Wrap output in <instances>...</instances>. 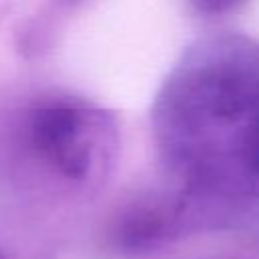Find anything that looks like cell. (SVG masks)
Segmentation results:
<instances>
[{"label":"cell","instance_id":"3957f363","mask_svg":"<svg viewBox=\"0 0 259 259\" xmlns=\"http://www.w3.org/2000/svg\"><path fill=\"white\" fill-rule=\"evenodd\" d=\"M186 196L148 194L138 198L121 210L115 223V241L130 255L154 251L176 237L186 221Z\"/></svg>","mask_w":259,"mask_h":259},{"label":"cell","instance_id":"5b68a950","mask_svg":"<svg viewBox=\"0 0 259 259\" xmlns=\"http://www.w3.org/2000/svg\"><path fill=\"white\" fill-rule=\"evenodd\" d=\"M61 2H77V0H61Z\"/></svg>","mask_w":259,"mask_h":259},{"label":"cell","instance_id":"6da1fadb","mask_svg":"<svg viewBox=\"0 0 259 259\" xmlns=\"http://www.w3.org/2000/svg\"><path fill=\"white\" fill-rule=\"evenodd\" d=\"M166 166L188 194L259 198V49L206 40L174 65L152 111Z\"/></svg>","mask_w":259,"mask_h":259},{"label":"cell","instance_id":"7a4b0ae2","mask_svg":"<svg viewBox=\"0 0 259 259\" xmlns=\"http://www.w3.org/2000/svg\"><path fill=\"white\" fill-rule=\"evenodd\" d=\"M28 140L55 174L71 182H91L111 166L119 148V127L107 109L57 99L30 113Z\"/></svg>","mask_w":259,"mask_h":259},{"label":"cell","instance_id":"8992f818","mask_svg":"<svg viewBox=\"0 0 259 259\" xmlns=\"http://www.w3.org/2000/svg\"><path fill=\"white\" fill-rule=\"evenodd\" d=\"M0 259H6V257H4V253H2V251H0Z\"/></svg>","mask_w":259,"mask_h":259},{"label":"cell","instance_id":"277c9868","mask_svg":"<svg viewBox=\"0 0 259 259\" xmlns=\"http://www.w3.org/2000/svg\"><path fill=\"white\" fill-rule=\"evenodd\" d=\"M247 0H188V4L204 16H225L241 8Z\"/></svg>","mask_w":259,"mask_h":259}]
</instances>
